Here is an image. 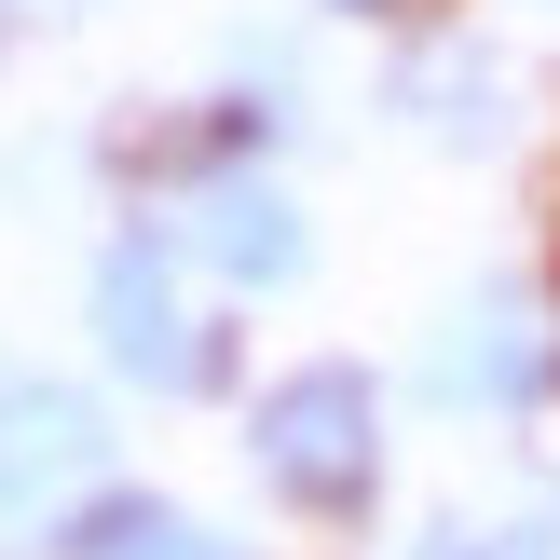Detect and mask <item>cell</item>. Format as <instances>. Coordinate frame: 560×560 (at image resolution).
Listing matches in <instances>:
<instances>
[{
	"label": "cell",
	"mask_w": 560,
	"mask_h": 560,
	"mask_svg": "<svg viewBox=\"0 0 560 560\" xmlns=\"http://www.w3.org/2000/svg\"><path fill=\"white\" fill-rule=\"evenodd\" d=\"M109 465V424L82 383H42V370H0V534H27L42 506L96 492Z\"/></svg>",
	"instance_id": "5"
},
{
	"label": "cell",
	"mask_w": 560,
	"mask_h": 560,
	"mask_svg": "<svg viewBox=\"0 0 560 560\" xmlns=\"http://www.w3.org/2000/svg\"><path fill=\"white\" fill-rule=\"evenodd\" d=\"M246 452H260V479L288 492L301 520H355L383 492V383L355 370V355H301L288 383H260Z\"/></svg>",
	"instance_id": "2"
},
{
	"label": "cell",
	"mask_w": 560,
	"mask_h": 560,
	"mask_svg": "<svg viewBox=\"0 0 560 560\" xmlns=\"http://www.w3.org/2000/svg\"><path fill=\"white\" fill-rule=\"evenodd\" d=\"M164 233L191 246V273H219V288H246V301L315 273V219H301V191L273 178L260 151H233V164H206V178H178Z\"/></svg>",
	"instance_id": "3"
},
{
	"label": "cell",
	"mask_w": 560,
	"mask_h": 560,
	"mask_svg": "<svg viewBox=\"0 0 560 560\" xmlns=\"http://www.w3.org/2000/svg\"><path fill=\"white\" fill-rule=\"evenodd\" d=\"M520 82H506V55L479 42V27H410L397 55H383V109H397L424 151H506V124H520Z\"/></svg>",
	"instance_id": "4"
},
{
	"label": "cell",
	"mask_w": 560,
	"mask_h": 560,
	"mask_svg": "<svg viewBox=\"0 0 560 560\" xmlns=\"http://www.w3.org/2000/svg\"><path fill=\"white\" fill-rule=\"evenodd\" d=\"M547 370H560V328H547V301L520 288V273H479V288L438 315V397L452 410H520Z\"/></svg>",
	"instance_id": "6"
},
{
	"label": "cell",
	"mask_w": 560,
	"mask_h": 560,
	"mask_svg": "<svg viewBox=\"0 0 560 560\" xmlns=\"http://www.w3.org/2000/svg\"><path fill=\"white\" fill-rule=\"evenodd\" d=\"M55 560H219V534H191L164 492H82L55 520Z\"/></svg>",
	"instance_id": "7"
},
{
	"label": "cell",
	"mask_w": 560,
	"mask_h": 560,
	"mask_svg": "<svg viewBox=\"0 0 560 560\" xmlns=\"http://www.w3.org/2000/svg\"><path fill=\"white\" fill-rule=\"evenodd\" d=\"M14 14H27V0H0V27H14Z\"/></svg>",
	"instance_id": "9"
},
{
	"label": "cell",
	"mask_w": 560,
	"mask_h": 560,
	"mask_svg": "<svg viewBox=\"0 0 560 560\" xmlns=\"http://www.w3.org/2000/svg\"><path fill=\"white\" fill-rule=\"evenodd\" d=\"M315 14H342V27H397V42H410V27H452V0H315Z\"/></svg>",
	"instance_id": "8"
},
{
	"label": "cell",
	"mask_w": 560,
	"mask_h": 560,
	"mask_svg": "<svg viewBox=\"0 0 560 560\" xmlns=\"http://www.w3.org/2000/svg\"><path fill=\"white\" fill-rule=\"evenodd\" d=\"M82 315H96V355H109L124 383H151V397H206V383L233 370L219 315L191 301V246L164 233V219H124V233L96 246V273H82Z\"/></svg>",
	"instance_id": "1"
},
{
	"label": "cell",
	"mask_w": 560,
	"mask_h": 560,
	"mask_svg": "<svg viewBox=\"0 0 560 560\" xmlns=\"http://www.w3.org/2000/svg\"><path fill=\"white\" fill-rule=\"evenodd\" d=\"M547 14H560V0H547Z\"/></svg>",
	"instance_id": "10"
}]
</instances>
